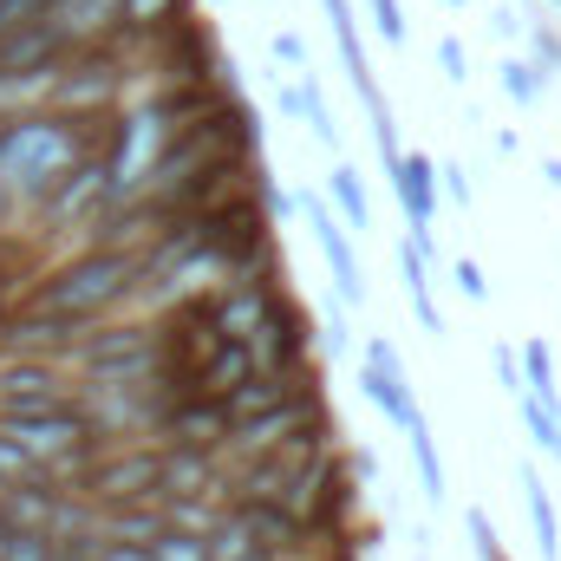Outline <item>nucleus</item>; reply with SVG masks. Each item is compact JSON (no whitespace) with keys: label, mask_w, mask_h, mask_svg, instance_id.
I'll list each match as a JSON object with an SVG mask.
<instances>
[{"label":"nucleus","mask_w":561,"mask_h":561,"mask_svg":"<svg viewBox=\"0 0 561 561\" xmlns=\"http://www.w3.org/2000/svg\"><path fill=\"white\" fill-rule=\"evenodd\" d=\"M399 275H405V294H412V307H419L424 333H437V327H444V313H437V300H431V255H424L412 236L399 242Z\"/></svg>","instance_id":"obj_24"},{"label":"nucleus","mask_w":561,"mask_h":561,"mask_svg":"<svg viewBox=\"0 0 561 561\" xmlns=\"http://www.w3.org/2000/svg\"><path fill=\"white\" fill-rule=\"evenodd\" d=\"M444 7H470V0H444Z\"/></svg>","instance_id":"obj_48"},{"label":"nucleus","mask_w":561,"mask_h":561,"mask_svg":"<svg viewBox=\"0 0 561 561\" xmlns=\"http://www.w3.org/2000/svg\"><path fill=\"white\" fill-rule=\"evenodd\" d=\"M255 379V353L242 346V340H222L203 366H196V379H190V392H203V399H229L236 386H249Z\"/></svg>","instance_id":"obj_19"},{"label":"nucleus","mask_w":561,"mask_h":561,"mask_svg":"<svg viewBox=\"0 0 561 561\" xmlns=\"http://www.w3.org/2000/svg\"><path fill=\"white\" fill-rule=\"evenodd\" d=\"M516 412H523V424H529V437H536V450H542V457H561V431H556V412H549L542 399H529V392L516 399Z\"/></svg>","instance_id":"obj_29"},{"label":"nucleus","mask_w":561,"mask_h":561,"mask_svg":"<svg viewBox=\"0 0 561 561\" xmlns=\"http://www.w3.org/2000/svg\"><path fill=\"white\" fill-rule=\"evenodd\" d=\"M490 26H496V39H516V33H523V26H529V20H523V13H516V7H503V13H496V20H490Z\"/></svg>","instance_id":"obj_42"},{"label":"nucleus","mask_w":561,"mask_h":561,"mask_svg":"<svg viewBox=\"0 0 561 561\" xmlns=\"http://www.w3.org/2000/svg\"><path fill=\"white\" fill-rule=\"evenodd\" d=\"M280 112L294 118V125H307L313 144H327V150H340V125H333V105H327V92H320V79L307 72V79H287L280 85Z\"/></svg>","instance_id":"obj_18"},{"label":"nucleus","mask_w":561,"mask_h":561,"mask_svg":"<svg viewBox=\"0 0 561 561\" xmlns=\"http://www.w3.org/2000/svg\"><path fill=\"white\" fill-rule=\"evenodd\" d=\"M523 7H529V0H523Z\"/></svg>","instance_id":"obj_49"},{"label":"nucleus","mask_w":561,"mask_h":561,"mask_svg":"<svg viewBox=\"0 0 561 561\" xmlns=\"http://www.w3.org/2000/svg\"><path fill=\"white\" fill-rule=\"evenodd\" d=\"M359 392L373 399V412L392 424H405L419 412V399H412V379L405 373H386V366H373V359H359Z\"/></svg>","instance_id":"obj_20"},{"label":"nucleus","mask_w":561,"mask_h":561,"mask_svg":"<svg viewBox=\"0 0 561 561\" xmlns=\"http://www.w3.org/2000/svg\"><path fill=\"white\" fill-rule=\"evenodd\" d=\"M373 144H379V163H386V170L405 157V150H399V125H392V112H386V105L373 112Z\"/></svg>","instance_id":"obj_38"},{"label":"nucleus","mask_w":561,"mask_h":561,"mask_svg":"<svg viewBox=\"0 0 561 561\" xmlns=\"http://www.w3.org/2000/svg\"><path fill=\"white\" fill-rule=\"evenodd\" d=\"M105 118H66V112H20L0 125V183L20 209H39L53 196V183L85 163L92 150H105L112 131H99Z\"/></svg>","instance_id":"obj_1"},{"label":"nucleus","mask_w":561,"mask_h":561,"mask_svg":"<svg viewBox=\"0 0 561 561\" xmlns=\"http://www.w3.org/2000/svg\"><path fill=\"white\" fill-rule=\"evenodd\" d=\"M7 444L26 450V463L46 477V483H79V470L105 450V437L92 431V419L72 405V412H46V419H7L0 424Z\"/></svg>","instance_id":"obj_5"},{"label":"nucleus","mask_w":561,"mask_h":561,"mask_svg":"<svg viewBox=\"0 0 561 561\" xmlns=\"http://www.w3.org/2000/svg\"><path fill=\"white\" fill-rule=\"evenodd\" d=\"M85 561H150V549H144V542H112V536H99Z\"/></svg>","instance_id":"obj_40"},{"label":"nucleus","mask_w":561,"mask_h":561,"mask_svg":"<svg viewBox=\"0 0 561 561\" xmlns=\"http://www.w3.org/2000/svg\"><path fill=\"white\" fill-rule=\"evenodd\" d=\"M0 320H7V287H0Z\"/></svg>","instance_id":"obj_47"},{"label":"nucleus","mask_w":561,"mask_h":561,"mask_svg":"<svg viewBox=\"0 0 561 561\" xmlns=\"http://www.w3.org/2000/svg\"><path fill=\"white\" fill-rule=\"evenodd\" d=\"M79 405V373L66 359H0V424Z\"/></svg>","instance_id":"obj_8"},{"label":"nucleus","mask_w":561,"mask_h":561,"mask_svg":"<svg viewBox=\"0 0 561 561\" xmlns=\"http://www.w3.org/2000/svg\"><path fill=\"white\" fill-rule=\"evenodd\" d=\"M523 386H529V399H542L549 412L561 405V386H556V353H549L542 340H529V346H523Z\"/></svg>","instance_id":"obj_28"},{"label":"nucleus","mask_w":561,"mask_h":561,"mask_svg":"<svg viewBox=\"0 0 561 561\" xmlns=\"http://www.w3.org/2000/svg\"><path fill=\"white\" fill-rule=\"evenodd\" d=\"M463 529H470V549H477V561H510L503 556V536H496V523H490V510H463Z\"/></svg>","instance_id":"obj_32"},{"label":"nucleus","mask_w":561,"mask_h":561,"mask_svg":"<svg viewBox=\"0 0 561 561\" xmlns=\"http://www.w3.org/2000/svg\"><path fill=\"white\" fill-rule=\"evenodd\" d=\"M419 561H424V556H419Z\"/></svg>","instance_id":"obj_50"},{"label":"nucleus","mask_w":561,"mask_h":561,"mask_svg":"<svg viewBox=\"0 0 561 561\" xmlns=\"http://www.w3.org/2000/svg\"><path fill=\"white\" fill-rule=\"evenodd\" d=\"M131 300H138V255H125V249H72V255H59L53 268L33 275L20 307L92 327V320L125 313Z\"/></svg>","instance_id":"obj_2"},{"label":"nucleus","mask_w":561,"mask_h":561,"mask_svg":"<svg viewBox=\"0 0 561 561\" xmlns=\"http://www.w3.org/2000/svg\"><path fill=\"white\" fill-rule=\"evenodd\" d=\"M523 503H529V523H536V549L542 561H561V523H556V496L536 470H523Z\"/></svg>","instance_id":"obj_25"},{"label":"nucleus","mask_w":561,"mask_h":561,"mask_svg":"<svg viewBox=\"0 0 561 561\" xmlns=\"http://www.w3.org/2000/svg\"><path fill=\"white\" fill-rule=\"evenodd\" d=\"M53 33L72 46H105V39H125V0H53L46 7Z\"/></svg>","instance_id":"obj_16"},{"label":"nucleus","mask_w":561,"mask_h":561,"mask_svg":"<svg viewBox=\"0 0 561 561\" xmlns=\"http://www.w3.org/2000/svg\"><path fill=\"white\" fill-rule=\"evenodd\" d=\"M249 353H255V373H280V379L313 373V366H307V353H313V313L287 294L275 313L262 320V333L249 340Z\"/></svg>","instance_id":"obj_10"},{"label":"nucleus","mask_w":561,"mask_h":561,"mask_svg":"<svg viewBox=\"0 0 561 561\" xmlns=\"http://www.w3.org/2000/svg\"><path fill=\"white\" fill-rule=\"evenodd\" d=\"M99 536L112 542H157L163 536V503H118V510H99Z\"/></svg>","instance_id":"obj_22"},{"label":"nucleus","mask_w":561,"mask_h":561,"mask_svg":"<svg viewBox=\"0 0 561 561\" xmlns=\"http://www.w3.org/2000/svg\"><path fill=\"white\" fill-rule=\"evenodd\" d=\"M13 216H20V203H13L7 183H0V236H13Z\"/></svg>","instance_id":"obj_43"},{"label":"nucleus","mask_w":561,"mask_h":561,"mask_svg":"<svg viewBox=\"0 0 561 561\" xmlns=\"http://www.w3.org/2000/svg\"><path fill=\"white\" fill-rule=\"evenodd\" d=\"M542 183H549V190H561V157H549V163H542Z\"/></svg>","instance_id":"obj_44"},{"label":"nucleus","mask_w":561,"mask_h":561,"mask_svg":"<svg viewBox=\"0 0 561 561\" xmlns=\"http://www.w3.org/2000/svg\"><path fill=\"white\" fill-rule=\"evenodd\" d=\"M327 561H359V549H333Z\"/></svg>","instance_id":"obj_45"},{"label":"nucleus","mask_w":561,"mask_h":561,"mask_svg":"<svg viewBox=\"0 0 561 561\" xmlns=\"http://www.w3.org/2000/svg\"><path fill=\"white\" fill-rule=\"evenodd\" d=\"M490 366H496V386H503L510 399H523V392H529V386H523V359H516V346H510V340H496Z\"/></svg>","instance_id":"obj_35"},{"label":"nucleus","mask_w":561,"mask_h":561,"mask_svg":"<svg viewBox=\"0 0 561 561\" xmlns=\"http://www.w3.org/2000/svg\"><path fill=\"white\" fill-rule=\"evenodd\" d=\"M529 59H536L542 79H561V33L549 20H529Z\"/></svg>","instance_id":"obj_31"},{"label":"nucleus","mask_w":561,"mask_h":561,"mask_svg":"<svg viewBox=\"0 0 561 561\" xmlns=\"http://www.w3.org/2000/svg\"><path fill=\"white\" fill-rule=\"evenodd\" d=\"M313 386V373H300V379H280V373H255L249 386H236L222 405H229V431L236 424H249V419H268V412H280L287 399H300Z\"/></svg>","instance_id":"obj_17"},{"label":"nucleus","mask_w":561,"mask_h":561,"mask_svg":"<svg viewBox=\"0 0 561 561\" xmlns=\"http://www.w3.org/2000/svg\"><path fill=\"white\" fill-rule=\"evenodd\" d=\"M392 196H399V209H405V222H412V242H419L424 255H431V222H437V157H424V150H405L399 163H392Z\"/></svg>","instance_id":"obj_14"},{"label":"nucleus","mask_w":561,"mask_h":561,"mask_svg":"<svg viewBox=\"0 0 561 561\" xmlns=\"http://www.w3.org/2000/svg\"><path fill=\"white\" fill-rule=\"evenodd\" d=\"M450 280H457V294H463V300H477V307L490 300V280H483V268H477L470 255H457V262H450Z\"/></svg>","instance_id":"obj_37"},{"label":"nucleus","mask_w":561,"mask_h":561,"mask_svg":"<svg viewBox=\"0 0 561 561\" xmlns=\"http://www.w3.org/2000/svg\"><path fill=\"white\" fill-rule=\"evenodd\" d=\"M157 444H190V450H216L222 457V444H229V405L203 399V392H176L163 424H157Z\"/></svg>","instance_id":"obj_12"},{"label":"nucleus","mask_w":561,"mask_h":561,"mask_svg":"<svg viewBox=\"0 0 561 561\" xmlns=\"http://www.w3.org/2000/svg\"><path fill=\"white\" fill-rule=\"evenodd\" d=\"M275 59L294 72V79H307V72H313V53H307V39H300L294 26H280V33H275Z\"/></svg>","instance_id":"obj_34"},{"label":"nucleus","mask_w":561,"mask_h":561,"mask_svg":"<svg viewBox=\"0 0 561 561\" xmlns=\"http://www.w3.org/2000/svg\"><path fill=\"white\" fill-rule=\"evenodd\" d=\"M66 59V39L53 33V20H13L0 26V79H39Z\"/></svg>","instance_id":"obj_13"},{"label":"nucleus","mask_w":561,"mask_h":561,"mask_svg":"<svg viewBox=\"0 0 561 561\" xmlns=\"http://www.w3.org/2000/svg\"><path fill=\"white\" fill-rule=\"evenodd\" d=\"M131 79V39H105V46H72L53 72V99L46 112L66 118H112Z\"/></svg>","instance_id":"obj_4"},{"label":"nucleus","mask_w":561,"mask_h":561,"mask_svg":"<svg viewBox=\"0 0 561 561\" xmlns=\"http://www.w3.org/2000/svg\"><path fill=\"white\" fill-rule=\"evenodd\" d=\"M437 72H444L450 85H463V79H470V53H463V39H457V33H444V39H437Z\"/></svg>","instance_id":"obj_36"},{"label":"nucleus","mask_w":561,"mask_h":561,"mask_svg":"<svg viewBox=\"0 0 561 561\" xmlns=\"http://www.w3.org/2000/svg\"><path fill=\"white\" fill-rule=\"evenodd\" d=\"M66 366L79 373V386H150L163 379V346H157V313H112L92 320L79 333V346L66 353Z\"/></svg>","instance_id":"obj_3"},{"label":"nucleus","mask_w":561,"mask_h":561,"mask_svg":"<svg viewBox=\"0 0 561 561\" xmlns=\"http://www.w3.org/2000/svg\"><path fill=\"white\" fill-rule=\"evenodd\" d=\"M183 7H190V0H125V39H131V46H150L163 26L183 20Z\"/></svg>","instance_id":"obj_26"},{"label":"nucleus","mask_w":561,"mask_h":561,"mask_svg":"<svg viewBox=\"0 0 561 561\" xmlns=\"http://www.w3.org/2000/svg\"><path fill=\"white\" fill-rule=\"evenodd\" d=\"M157 477H163V444L131 437V444H105L85 470H79V496L99 503V510H118V503H157Z\"/></svg>","instance_id":"obj_6"},{"label":"nucleus","mask_w":561,"mask_h":561,"mask_svg":"<svg viewBox=\"0 0 561 561\" xmlns=\"http://www.w3.org/2000/svg\"><path fill=\"white\" fill-rule=\"evenodd\" d=\"M496 85H503V99H510V105H536L549 79L536 72V59H523V53H503V66H496Z\"/></svg>","instance_id":"obj_27"},{"label":"nucleus","mask_w":561,"mask_h":561,"mask_svg":"<svg viewBox=\"0 0 561 561\" xmlns=\"http://www.w3.org/2000/svg\"><path fill=\"white\" fill-rule=\"evenodd\" d=\"M150 561H209V536H190V529H170L150 542Z\"/></svg>","instance_id":"obj_30"},{"label":"nucleus","mask_w":561,"mask_h":561,"mask_svg":"<svg viewBox=\"0 0 561 561\" xmlns=\"http://www.w3.org/2000/svg\"><path fill=\"white\" fill-rule=\"evenodd\" d=\"M112 209V170H105V150H92L85 163H72L59 183H53V196L39 203V209H26L33 222H39V236H85L99 216Z\"/></svg>","instance_id":"obj_7"},{"label":"nucleus","mask_w":561,"mask_h":561,"mask_svg":"<svg viewBox=\"0 0 561 561\" xmlns=\"http://www.w3.org/2000/svg\"><path fill=\"white\" fill-rule=\"evenodd\" d=\"M300 209H307V229H313L327 268H333V294H340L346 307H366V268H359V255H353V229L333 216L327 196H300Z\"/></svg>","instance_id":"obj_11"},{"label":"nucleus","mask_w":561,"mask_h":561,"mask_svg":"<svg viewBox=\"0 0 561 561\" xmlns=\"http://www.w3.org/2000/svg\"><path fill=\"white\" fill-rule=\"evenodd\" d=\"M190 496H222V457L216 450H190V444H163V477H157V503H190Z\"/></svg>","instance_id":"obj_15"},{"label":"nucleus","mask_w":561,"mask_h":561,"mask_svg":"<svg viewBox=\"0 0 561 561\" xmlns=\"http://www.w3.org/2000/svg\"><path fill=\"white\" fill-rule=\"evenodd\" d=\"M366 13H373L386 46H405V0H366Z\"/></svg>","instance_id":"obj_33"},{"label":"nucleus","mask_w":561,"mask_h":561,"mask_svg":"<svg viewBox=\"0 0 561 561\" xmlns=\"http://www.w3.org/2000/svg\"><path fill=\"white\" fill-rule=\"evenodd\" d=\"M437 190H444L450 203H463V209L477 203V190H470V176H463V163H437Z\"/></svg>","instance_id":"obj_39"},{"label":"nucleus","mask_w":561,"mask_h":561,"mask_svg":"<svg viewBox=\"0 0 561 561\" xmlns=\"http://www.w3.org/2000/svg\"><path fill=\"white\" fill-rule=\"evenodd\" d=\"M327 203H333V216H340L346 229H359V236L373 229V196H366V183H359V170H353L346 157L327 170Z\"/></svg>","instance_id":"obj_21"},{"label":"nucleus","mask_w":561,"mask_h":561,"mask_svg":"<svg viewBox=\"0 0 561 561\" xmlns=\"http://www.w3.org/2000/svg\"><path fill=\"white\" fill-rule=\"evenodd\" d=\"M7 536H13V523H7V516H0V549H7Z\"/></svg>","instance_id":"obj_46"},{"label":"nucleus","mask_w":561,"mask_h":561,"mask_svg":"<svg viewBox=\"0 0 561 561\" xmlns=\"http://www.w3.org/2000/svg\"><path fill=\"white\" fill-rule=\"evenodd\" d=\"M359 359H373V366H386V373H405V366H399V346H392V340H379V333L366 340V353H359Z\"/></svg>","instance_id":"obj_41"},{"label":"nucleus","mask_w":561,"mask_h":561,"mask_svg":"<svg viewBox=\"0 0 561 561\" xmlns=\"http://www.w3.org/2000/svg\"><path fill=\"white\" fill-rule=\"evenodd\" d=\"M203 300H209L216 333L249 346V340L262 333V320H268L280 300H287V287H280V268H268V275H229L216 294H203Z\"/></svg>","instance_id":"obj_9"},{"label":"nucleus","mask_w":561,"mask_h":561,"mask_svg":"<svg viewBox=\"0 0 561 561\" xmlns=\"http://www.w3.org/2000/svg\"><path fill=\"white\" fill-rule=\"evenodd\" d=\"M405 437H412V457H419V490L431 510H444V457H437V437H431V419H424V405L412 419L399 424Z\"/></svg>","instance_id":"obj_23"}]
</instances>
